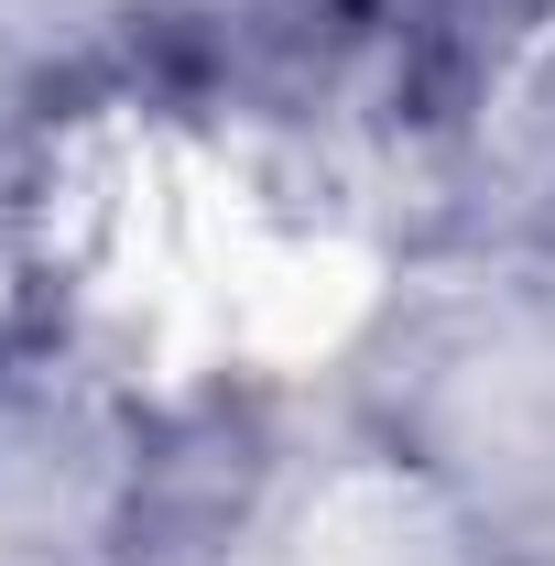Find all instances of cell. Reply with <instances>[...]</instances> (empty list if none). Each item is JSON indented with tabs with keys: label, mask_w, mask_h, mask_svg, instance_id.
Masks as SVG:
<instances>
[{
	"label": "cell",
	"mask_w": 555,
	"mask_h": 566,
	"mask_svg": "<svg viewBox=\"0 0 555 566\" xmlns=\"http://www.w3.org/2000/svg\"><path fill=\"white\" fill-rule=\"evenodd\" d=\"M425 142L480 229H555V0H501L469 33Z\"/></svg>",
	"instance_id": "obj_2"
},
{
	"label": "cell",
	"mask_w": 555,
	"mask_h": 566,
	"mask_svg": "<svg viewBox=\"0 0 555 566\" xmlns=\"http://www.w3.org/2000/svg\"><path fill=\"white\" fill-rule=\"evenodd\" d=\"M197 436L55 316H0V566H164Z\"/></svg>",
	"instance_id": "obj_1"
}]
</instances>
